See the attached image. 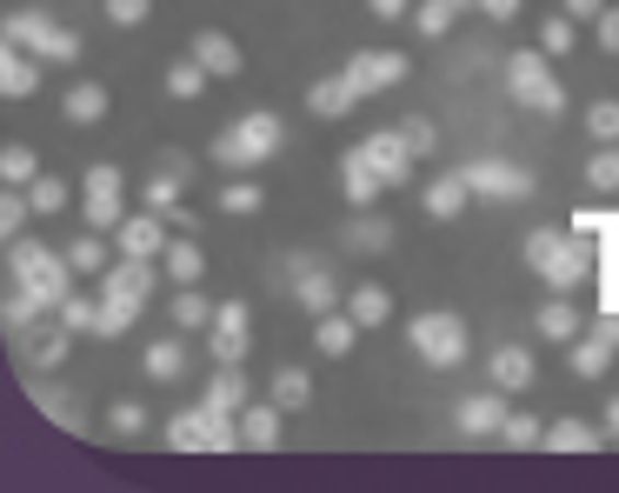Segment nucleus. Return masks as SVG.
<instances>
[{
	"instance_id": "f257e3e1",
	"label": "nucleus",
	"mask_w": 619,
	"mask_h": 493,
	"mask_svg": "<svg viewBox=\"0 0 619 493\" xmlns=\"http://www.w3.org/2000/svg\"><path fill=\"white\" fill-rule=\"evenodd\" d=\"M526 267H534L553 294H573L593 267H599V246L580 233V227H540V233H526Z\"/></svg>"
},
{
	"instance_id": "f03ea898",
	"label": "nucleus",
	"mask_w": 619,
	"mask_h": 493,
	"mask_svg": "<svg viewBox=\"0 0 619 493\" xmlns=\"http://www.w3.org/2000/svg\"><path fill=\"white\" fill-rule=\"evenodd\" d=\"M153 280H160V267H153V261H140V254H121V261L101 274V326H94L101 341H121L127 326L140 320V307H147Z\"/></svg>"
},
{
	"instance_id": "7ed1b4c3",
	"label": "nucleus",
	"mask_w": 619,
	"mask_h": 493,
	"mask_svg": "<svg viewBox=\"0 0 619 493\" xmlns=\"http://www.w3.org/2000/svg\"><path fill=\"white\" fill-rule=\"evenodd\" d=\"M8 274H14L27 294H41L47 307H60V300L73 294V280H80V274L67 267V254H47V246H41V240H27V233H14V240H8Z\"/></svg>"
},
{
	"instance_id": "20e7f679",
	"label": "nucleus",
	"mask_w": 619,
	"mask_h": 493,
	"mask_svg": "<svg viewBox=\"0 0 619 493\" xmlns=\"http://www.w3.org/2000/svg\"><path fill=\"white\" fill-rule=\"evenodd\" d=\"M280 147H287V121L267 114V107H253V114H240L233 127H220L214 160H220V168H253V160H267V153H280Z\"/></svg>"
},
{
	"instance_id": "39448f33",
	"label": "nucleus",
	"mask_w": 619,
	"mask_h": 493,
	"mask_svg": "<svg viewBox=\"0 0 619 493\" xmlns=\"http://www.w3.org/2000/svg\"><path fill=\"white\" fill-rule=\"evenodd\" d=\"M553 54H540V47H526V54H506V94L519 101V107H540V114H566V88L553 80V67H547Z\"/></svg>"
},
{
	"instance_id": "423d86ee",
	"label": "nucleus",
	"mask_w": 619,
	"mask_h": 493,
	"mask_svg": "<svg viewBox=\"0 0 619 493\" xmlns=\"http://www.w3.org/2000/svg\"><path fill=\"white\" fill-rule=\"evenodd\" d=\"M406 341H413V354L426 360V367H460L467 360V320L460 313H413L406 320Z\"/></svg>"
},
{
	"instance_id": "0eeeda50",
	"label": "nucleus",
	"mask_w": 619,
	"mask_h": 493,
	"mask_svg": "<svg viewBox=\"0 0 619 493\" xmlns=\"http://www.w3.org/2000/svg\"><path fill=\"white\" fill-rule=\"evenodd\" d=\"M8 47H27V54H41V60H80V34L60 27V21L41 14V8L8 14Z\"/></svg>"
},
{
	"instance_id": "6e6552de",
	"label": "nucleus",
	"mask_w": 619,
	"mask_h": 493,
	"mask_svg": "<svg viewBox=\"0 0 619 493\" xmlns=\"http://www.w3.org/2000/svg\"><path fill=\"white\" fill-rule=\"evenodd\" d=\"M460 174H467L473 200H500V207H513V200L534 194V174L513 168V160H473V168H460Z\"/></svg>"
},
{
	"instance_id": "1a4fd4ad",
	"label": "nucleus",
	"mask_w": 619,
	"mask_h": 493,
	"mask_svg": "<svg viewBox=\"0 0 619 493\" xmlns=\"http://www.w3.org/2000/svg\"><path fill=\"white\" fill-rule=\"evenodd\" d=\"M207 354H214V367H240V360H247V300H220V307H214Z\"/></svg>"
},
{
	"instance_id": "9d476101",
	"label": "nucleus",
	"mask_w": 619,
	"mask_h": 493,
	"mask_svg": "<svg viewBox=\"0 0 619 493\" xmlns=\"http://www.w3.org/2000/svg\"><path fill=\"white\" fill-rule=\"evenodd\" d=\"M346 73H353V88L360 94H387V88H400L406 80V54H393V47H360L346 60Z\"/></svg>"
},
{
	"instance_id": "9b49d317",
	"label": "nucleus",
	"mask_w": 619,
	"mask_h": 493,
	"mask_svg": "<svg viewBox=\"0 0 619 493\" xmlns=\"http://www.w3.org/2000/svg\"><path fill=\"white\" fill-rule=\"evenodd\" d=\"M360 147H367V160L380 168V181H387V187H406V181H413V160H420V153L406 147V134H400V127H380V134H367Z\"/></svg>"
},
{
	"instance_id": "f8f14e48",
	"label": "nucleus",
	"mask_w": 619,
	"mask_h": 493,
	"mask_svg": "<svg viewBox=\"0 0 619 493\" xmlns=\"http://www.w3.org/2000/svg\"><path fill=\"white\" fill-rule=\"evenodd\" d=\"M612 354H619V313H599L593 334L573 341V374H580V380H599V374L612 367Z\"/></svg>"
},
{
	"instance_id": "ddd939ff",
	"label": "nucleus",
	"mask_w": 619,
	"mask_h": 493,
	"mask_svg": "<svg viewBox=\"0 0 619 493\" xmlns=\"http://www.w3.org/2000/svg\"><path fill=\"white\" fill-rule=\"evenodd\" d=\"M287 274H294V307H307L313 320L340 307V280H333L326 267H313V261H300V254H294V261H287Z\"/></svg>"
},
{
	"instance_id": "4468645a",
	"label": "nucleus",
	"mask_w": 619,
	"mask_h": 493,
	"mask_svg": "<svg viewBox=\"0 0 619 493\" xmlns=\"http://www.w3.org/2000/svg\"><path fill=\"white\" fill-rule=\"evenodd\" d=\"M114 246L121 254H140V261H160L167 254V214H127L121 227H114Z\"/></svg>"
},
{
	"instance_id": "2eb2a0df",
	"label": "nucleus",
	"mask_w": 619,
	"mask_h": 493,
	"mask_svg": "<svg viewBox=\"0 0 619 493\" xmlns=\"http://www.w3.org/2000/svg\"><path fill=\"white\" fill-rule=\"evenodd\" d=\"M27 400L41 406V414L54 421V427H67V434H80L87 427V414H80V400L60 387V380H47V374H27Z\"/></svg>"
},
{
	"instance_id": "dca6fc26",
	"label": "nucleus",
	"mask_w": 619,
	"mask_h": 493,
	"mask_svg": "<svg viewBox=\"0 0 619 493\" xmlns=\"http://www.w3.org/2000/svg\"><path fill=\"white\" fill-rule=\"evenodd\" d=\"M340 194L353 200V207H374L380 194H387V181H380V168L367 160V147H353V153H340Z\"/></svg>"
},
{
	"instance_id": "f3484780",
	"label": "nucleus",
	"mask_w": 619,
	"mask_h": 493,
	"mask_svg": "<svg viewBox=\"0 0 619 493\" xmlns=\"http://www.w3.org/2000/svg\"><path fill=\"white\" fill-rule=\"evenodd\" d=\"M307 107L320 121H346L353 107H360V88H353V73L340 67V73H326V80H313V88H307Z\"/></svg>"
},
{
	"instance_id": "a211bd4d",
	"label": "nucleus",
	"mask_w": 619,
	"mask_h": 493,
	"mask_svg": "<svg viewBox=\"0 0 619 493\" xmlns=\"http://www.w3.org/2000/svg\"><path fill=\"white\" fill-rule=\"evenodd\" d=\"M214 427H220V414H207V406H187V414L167 421V447H173V454H214Z\"/></svg>"
},
{
	"instance_id": "6ab92c4d",
	"label": "nucleus",
	"mask_w": 619,
	"mask_h": 493,
	"mask_svg": "<svg viewBox=\"0 0 619 493\" xmlns=\"http://www.w3.org/2000/svg\"><path fill=\"white\" fill-rule=\"evenodd\" d=\"M454 427H460L467 440L500 434V427H506V400H500V393H467V400L454 406Z\"/></svg>"
},
{
	"instance_id": "aec40b11",
	"label": "nucleus",
	"mask_w": 619,
	"mask_h": 493,
	"mask_svg": "<svg viewBox=\"0 0 619 493\" xmlns=\"http://www.w3.org/2000/svg\"><path fill=\"white\" fill-rule=\"evenodd\" d=\"M14 354H27V367H34V374H54V367L73 354V326L60 320V326H47V334H21V341H14Z\"/></svg>"
},
{
	"instance_id": "412c9836",
	"label": "nucleus",
	"mask_w": 619,
	"mask_h": 493,
	"mask_svg": "<svg viewBox=\"0 0 619 493\" xmlns=\"http://www.w3.org/2000/svg\"><path fill=\"white\" fill-rule=\"evenodd\" d=\"M240 440H247V454H274L280 447V406L274 400H247L240 406Z\"/></svg>"
},
{
	"instance_id": "4be33fe9",
	"label": "nucleus",
	"mask_w": 619,
	"mask_h": 493,
	"mask_svg": "<svg viewBox=\"0 0 619 493\" xmlns=\"http://www.w3.org/2000/svg\"><path fill=\"white\" fill-rule=\"evenodd\" d=\"M0 94H8V101H34L41 94V54H27V47L0 54Z\"/></svg>"
},
{
	"instance_id": "5701e85b",
	"label": "nucleus",
	"mask_w": 619,
	"mask_h": 493,
	"mask_svg": "<svg viewBox=\"0 0 619 493\" xmlns=\"http://www.w3.org/2000/svg\"><path fill=\"white\" fill-rule=\"evenodd\" d=\"M486 374H493L500 393H526V387L540 380V367H534V354H526V347H493L486 354Z\"/></svg>"
},
{
	"instance_id": "b1692460",
	"label": "nucleus",
	"mask_w": 619,
	"mask_h": 493,
	"mask_svg": "<svg viewBox=\"0 0 619 493\" xmlns=\"http://www.w3.org/2000/svg\"><path fill=\"white\" fill-rule=\"evenodd\" d=\"M181 194H187V181H181V174H167V168H160V174H153V181L140 187V200H147L153 214H167V220L181 227V233H194V214L181 207Z\"/></svg>"
},
{
	"instance_id": "393cba45",
	"label": "nucleus",
	"mask_w": 619,
	"mask_h": 493,
	"mask_svg": "<svg viewBox=\"0 0 619 493\" xmlns=\"http://www.w3.org/2000/svg\"><path fill=\"white\" fill-rule=\"evenodd\" d=\"M194 60H200L214 80H233V73L247 67V54H240L227 34H214V27H200V34H194Z\"/></svg>"
},
{
	"instance_id": "a878e982",
	"label": "nucleus",
	"mask_w": 619,
	"mask_h": 493,
	"mask_svg": "<svg viewBox=\"0 0 619 493\" xmlns=\"http://www.w3.org/2000/svg\"><path fill=\"white\" fill-rule=\"evenodd\" d=\"M253 393H247V374L240 367H214V380H207V393H200V406H207V414H240V406H247Z\"/></svg>"
},
{
	"instance_id": "bb28decb",
	"label": "nucleus",
	"mask_w": 619,
	"mask_h": 493,
	"mask_svg": "<svg viewBox=\"0 0 619 493\" xmlns=\"http://www.w3.org/2000/svg\"><path fill=\"white\" fill-rule=\"evenodd\" d=\"M353 341H360V320H353V313H340V307H333V313H320V320H313V347H320L326 360H346V354H353Z\"/></svg>"
},
{
	"instance_id": "cd10ccee",
	"label": "nucleus",
	"mask_w": 619,
	"mask_h": 493,
	"mask_svg": "<svg viewBox=\"0 0 619 493\" xmlns=\"http://www.w3.org/2000/svg\"><path fill=\"white\" fill-rule=\"evenodd\" d=\"M340 240L353 246V254H387V246H393L400 233H393V220H387V214H374V207H360V220H353V227H346Z\"/></svg>"
},
{
	"instance_id": "c85d7f7f",
	"label": "nucleus",
	"mask_w": 619,
	"mask_h": 493,
	"mask_svg": "<svg viewBox=\"0 0 619 493\" xmlns=\"http://www.w3.org/2000/svg\"><path fill=\"white\" fill-rule=\"evenodd\" d=\"M426 214L433 220H454V214H467V200H473V187H467V174H439V181H426Z\"/></svg>"
},
{
	"instance_id": "c756f323",
	"label": "nucleus",
	"mask_w": 619,
	"mask_h": 493,
	"mask_svg": "<svg viewBox=\"0 0 619 493\" xmlns=\"http://www.w3.org/2000/svg\"><path fill=\"white\" fill-rule=\"evenodd\" d=\"M107 240H114V233H94V227H87V233H73V246H67V267H73V274H94V280H101V274L114 267Z\"/></svg>"
},
{
	"instance_id": "7c9ffc66",
	"label": "nucleus",
	"mask_w": 619,
	"mask_h": 493,
	"mask_svg": "<svg viewBox=\"0 0 619 493\" xmlns=\"http://www.w3.org/2000/svg\"><path fill=\"white\" fill-rule=\"evenodd\" d=\"M41 313H47V300H41V294H27L21 280L8 287V300H0V320H8V334H14V341H21V334H34Z\"/></svg>"
},
{
	"instance_id": "2f4dec72",
	"label": "nucleus",
	"mask_w": 619,
	"mask_h": 493,
	"mask_svg": "<svg viewBox=\"0 0 619 493\" xmlns=\"http://www.w3.org/2000/svg\"><path fill=\"white\" fill-rule=\"evenodd\" d=\"M540 447H553V454H599V447H606V427H586V421H553Z\"/></svg>"
},
{
	"instance_id": "473e14b6",
	"label": "nucleus",
	"mask_w": 619,
	"mask_h": 493,
	"mask_svg": "<svg viewBox=\"0 0 619 493\" xmlns=\"http://www.w3.org/2000/svg\"><path fill=\"white\" fill-rule=\"evenodd\" d=\"M160 267H167V280H173V287H194V280L207 274V254H200V246H194V240H167V254H160Z\"/></svg>"
},
{
	"instance_id": "72a5a7b5",
	"label": "nucleus",
	"mask_w": 619,
	"mask_h": 493,
	"mask_svg": "<svg viewBox=\"0 0 619 493\" xmlns=\"http://www.w3.org/2000/svg\"><path fill=\"white\" fill-rule=\"evenodd\" d=\"M67 121L73 127L107 121V88H101V80H73V88H67Z\"/></svg>"
},
{
	"instance_id": "f704fd0d",
	"label": "nucleus",
	"mask_w": 619,
	"mask_h": 493,
	"mask_svg": "<svg viewBox=\"0 0 619 493\" xmlns=\"http://www.w3.org/2000/svg\"><path fill=\"white\" fill-rule=\"evenodd\" d=\"M346 313H353V320H360V326H380V320L393 313V294H387L380 280H360V287H353V294H346Z\"/></svg>"
},
{
	"instance_id": "c9c22d12",
	"label": "nucleus",
	"mask_w": 619,
	"mask_h": 493,
	"mask_svg": "<svg viewBox=\"0 0 619 493\" xmlns=\"http://www.w3.org/2000/svg\"><path fill=\"white\" fill-rule=\"evenodd\" d=\"M267 400L280 406V414H300V406L313 400V380H307V367H280V374H274V387H267Z\"/></svg>"
},
{
	"instance_id": "e433bc0d",
	"label": "nucleus",
	"mask_w": 619,
	"mask_h": 493,
	"mask_svg": "<svg viewBox=\"0 0 619 493\" xmlns=\"http://www.w3.org/2000/svg\"><path fill=\"white\" fill-rule=\"evenodd\" d=\"M167 313H173V326H181V334H194V326H214V307H207L194 287H173V294H167Z\"/></svg>"
},
{
	"instance_id": "4c0bfd02",
	"label": "nucleus",
	"mask_w": 619,
	"mask_h": 493,
	"mask_svg": "<svg viewBox=\"0 0 619 493\" xmlns=\"http://www.w3.org/2000/svg\"><path fill=\"white\" fill-rule=\"evenodd\" d=\"M207 80H214V73L187 54V60H173V67H167V94H173V101H200V94H207Z\"/></svg>"
},
{
	"instance_id": "58836bf2",
	"label": "nucleus",
	"mask_w": 619,
	"mask_h": 493,
	"mask_svg": "<svg viewBox=\"0 0 619 493\" xmlns=\"http://www.w3.org/2000/svg\"><path fill=\"white\" fill-rule=\"evenodd\" d=\"M454 21H460V0H420V8H413V34L420 41H439Z\"/></svg>"
},
{
	"instance_id": "ea45409f",
	"label": "nucleus",
	"mask_w": 619,
	"mask_h": 493,
	"mask_svg": "<svg viewBox=\"0 0 619 493\" xmlns=\"http://www.w3.org/2000/svg\"><path fill=\"white\" fill-rule=\"evenodd\" d=\"M181 374H187V347H181V334L147 347V380H181Z\"/></svg>"
},
{
	"instance_id": "a19ab883",
	"label": "nucleus",
	"mask_w": 619,
	"mask_h": 493,
	"mask_svg": "<svg viewBox=\"0 0 619 493\" xmlns=\"http://www.w3.org/2000/svg\"><path fill=\"white\" fill-rule=\"evenodd\" d=\"M534 326H540V341H580V313H573L560 294L540 307V320H534Z\"/></svg>"
},
{
	"instance_id": "79ce46f5",
	"label": "nucleus",
	"mask_w": 619,
	"mask_h": 493,
	"mask_svg": "<svg viewBox=\"0 0 619 493\" xmlns=\"http://www.w3.org/2000/svg\"><path fill=\"white\" fill-rule=\"evenodd\" d=\"M80 200H87L80 214H87V227H94V233H114L127 220V194H80Z\"/></svg>"
},
{
	"instance_id": "37998d69",
	"label": "nucleus",
	"mask_w": 619,
	"mask_h": 493,
	"mask_svg": "<svg viewBox=\"0 0 619 493\" xmlns=\"http://www.w3.org/2000/svg\"><path fill=\"white\" fill-rule=\"evenodd\" d=\"M586 187H599V194H619V140L593 147V160H586Z\"/></svg>"
},
{
	"instance_id": "c03bdc74",
	"label": "nucleus",
	"mask_w": 619,
	"mask_h": 493,
	"mask_svg": "<svg viewBox=\"0 0 619 493\" xmlns=\"http://www.w3.org/2000/svg\"><path fill=\"white\" fill-rule=\"evenodd\" d=\"M0 181H8V187H34L41 181V160H34V147H8V153H0Z\"/></svg>"
},
{
	"instance_id": "a18cd8bd",
	"label": "nucleus",
	"mask_w": 619,
	"mask_h": 493,
	"mask_svg": "<svg viewBox=\"0 0 619 493\" xmlns=\"http://www.w3.org/2000/svg\"><path fill=\"white\" fill-rule=\"evenodd\" d=\"M54 313L73 326V334H94V326H101V294H67Z\"/></svg>"
},
{
	"instance_id": "49530a36",
	"label": "nucleus",
	"mask_w": 619,
	"mask_h": 493,
	"mask_svg": "<svg viewBox=\"0 0 619 493\" xmlns=\"http://www.w3.org/2000/svg\"><path fill=\"white\" fill-rule=\"evenodd\" d=\"M267 207V187H253V181H227L220 187V214H260Z\"/></svg>"
},
{
	"instance_id": "de8ad7c7",
	"label": "nucleus",
	"mask_w": 619,
	"mask_h": 493,
	"mask_svg": "<svg viewBox=\"0 0 619 493\" xmlns=\"http://www.w3.org/2000/svg\"><path fill=\"white\" fill-rule=\"evenodd\" d=\"M27 214H34V200H27V187H0V233H21L27 227Z\"/></svg>"
},
{
	"instance_id": "09e8293b",
	"label": "nucleus",
	"mask_w": 619,
	"mask_h": 493,
	"mask_svg": "<svg viewBox=\"0 0 619 493\" xmlns=\"http://www.w3.org/2000/svg\"><path fill=\"white\" fill-rule=\"evenodd\" d=\"M500 440L526 454V447H540V440H547V427H540L534 414H506V427H500Z\"/></svg>"
},
{
	"instance_id": "8fccbe9b",
	"label": "nucleus",
	"mask_w": 619,
	"mask_h": 493,
	"mask_svg": "<svg viewBox=\"0 0 619 493\" xmlns=\"http://www.w3.org/2000/svg\"><path fill=\"white\" fill-rule=\"evenodd\" d=\"M586 134L606 147V140H619V101H593L586 107Z\"/></svg>"
},
{
	"instance_id": "3c124183",
	"label": "nucleus",
	"mask_w": 619,
	"mask_h": 493,
	"mask_svg": "<svg viewBox=\"0 0 619 493\" xmlns=\"http://www.w3.org/2000/svg\"><path fill=\"white\" fill-rule=\"evenodd\" d=\"M27 200H34V214H60V207H67V181H54V174H41V181L27 187Z\"/></svg>"
},
{
	"instance_id": "603ef678",
	"label": "nucleus",
	"mask_w": 619,
	"mask_h": 493,
	"mask_svg": "<svg viewBox=\"0 0 619 493\" xmlns=\"http://www.w3.org/2000/svg\"><path fill=\"white\" fill-rule=\"evenodd\" d=\"M107 427H114V434H140V427H147V406H140V400H114V406H107Z\"/></svg>"
},
{
	"instance_id": "864d4df0",
	"label": "nucleus",
	"mask_w": 619,
	"mask_h": 493,
	"mask_svg": "<svg viewBox=\"0 0 619 493\" xmlns=\"http://www.w3.org/2000/svg\"><path fill=\"white\" fill-rule=\"evenodd\" d=\"M566 47H573V14H553V21L540 27V54H553V60H560Z\"/></svg>"
},
{
	"instance_id": "5fc2aeb1",
	"label": "nucleus",
	"mask_w": 619,
	"mask_h": 493,
	"mask_svg": "<svg viewBox=\"0 0 619 493\" xmlns=\"http://www.w3.org/2000/svg\"><path fill=\"white\" fill-rule=\"evenodd\" d=\"M147 14H153V0H107V21L114 27H140Z\"/></svg>"
},
{
	"instance_id": "6e6d98bb",
	"label": "nucleus",
	"mask_w": 619,
	"mask_h": 493,
	"mask_svg": "<svg viewBox=\"0 0 619 493\" xmlns=\"http://www.w3.org/2000/svg\"><path fill=\"white\" fill-rule=\"evenodd\" d=\"M400 134H406V147H413V153H433V147H439V134H433V121H426V114L400 121Z\"/></svg>"
},
{
	"instance_id": "4d7b16f0",
	"label": "nucleus",
	"mask_w": 619,
	"mask_h": 493,
	"mask_svg": "<svg viewBox=\"0 0 619 493\" xmlns=\"http://www.w3.org/2000/svg\"><path fill=\"white\" fill-rule=\"evenodd\" d=\"M127 181H121V168H107V160H101V168H87V181H80V194H121Z\"/></svg>"
},
{
	"instance_id": "13d9d810",
	"label": "nucleus",
	"mask_w": 619,
	"mask_h": 493,
	"mask_svg": "<svg viewBox=\"0 0 619 493\" xmlns=\"http://www.w3.org/2000/svg\"><path fill=\"white\" fill-rule=\"evenodd\" d=\"M593 34H599V47H606V54H619V8H606V14L593 21Z\"/></svg>"
},
{
	"instance_id": "bf43d9fd",
	"label": "nucleus",
	"mask_w": 619,
	"mask_h": 493,
	"mask_svg": "<svg viewBox=\"0 0 619 493\" xmlns=\"http://www.w3.org/2000/svg\"><path fill=\"white\" fill-rule=\"evenodd\" d=\"M566 14H573V21H586V27H593V21H599V14H606V0H566Z\"/></svg>"
},
{
	"instance_id": "052dcab7",
	"label": "nucleus",
	"mask_w": 619,
	"mask_h": 493,
	"mask_svg": "<svg viewBox=\"0 0 619 493\" xmlns=\"http://www.w3.org/2000/svg\"><path fill=\"white\" fill-rule=\"evenodd\" d=\"M480 14H486V21H500V27H506V21H513V14H519V0H480Z\"/></svg>"
},
{
	"instance_id": "680f3d73",
	"label": "nucleus",
	"mask_w": 619,
	"mask_h": 493,
	"mask_svg": "<svg viewBox=\"0 0 619 493\" xmlns=\"http://www.w3.org/2000/svg\"><path fill=\"white\" fill-rule=\"evenodd\" d=\"M367 8H374L380 21H400V14H413V0H367Z\"/></svg>"
},
{
	"instance_id": "e2e57ef3",
	"label": "nucleus",
	"mask_w": 619,
	"mask_h": 493,
	"mask_svg": "<svg viewBox=\"0 0 619 493\" xmlns=\"http://www.w3.org/2000/svg\"><path fill=\"white\" fill-rule=\"evenodd\" d=\"M599 427H606V440H619V393L606 400V421H599Z\"/></svg>"
},
{
	"instance_id": "0e129e2a",
	"label": "nucleus",
	"mask_w": 619,
	"mask_h": 493,
	"mask_svg": "<svg viewBox=\"0 0 619 493\" xmlns=\"http://www.w3.org/2000/svg\"><path fill=\"white\" fill-rule=\"evenodd\" d=\"M460 8H480V0H460Z\"/></svg>"
}]
</instances>
